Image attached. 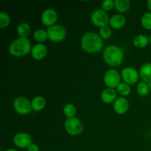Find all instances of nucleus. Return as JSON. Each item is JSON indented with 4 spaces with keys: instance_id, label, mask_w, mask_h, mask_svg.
I'll list each match as a JSON object with an SVG mask.
<instances>
[{
    "instance_id": "nucleus-7",
    "label": "nucleus",
    "mask_w": 151,
    "mask_h": 151,
    "mask_svg": "<svg viewBox=\"0 0 151 151\" xmlns=\"http://www.w3.org/2000/svg\"><path fill=\"white\" fill-rule=\"evenodd\" d=\"M91 20L95 26L100 28L107 26V24H109V22H110L108 13L105 10H100V9H97L91 13Z\"/></svg>"
},
{
    "instance_id": "nucleus-12",
    "label": "nucleus",
    "mask_w": 151,
    "mask_h": 151,
    "mask_svg": "<svg viewBox=\"0 0 151 151\" xmlns=\"http://www.w3.org/2000/svg\"><path fill=\"white\" fill-rule=\"evenodd\" d=\"M129 109V103L125 97H121L116 99L114 103V109L118 114L126 113Z\"/></svg>"
},
{
    "instance_id": "nucleus-24",
    "label": "nucleus",
    "mask_w": 151,
    "mask_h": 151,
    "mask_svg": "<svg viewBox=\"0 0 151 151\" xmlns=\"http://www.w3.org/2000/svg\"><path fill=\"white\" fill-rule=\"evenodd\" d=\"M116 88H117L118 93L122 96H127L131 92L130 86L126 83H120Z\"/></svg>"
},
{
    "instance_id": "nucleus-2",
    "label": "nucleus",
    "mask_w": 151,
    "mask_h": 151,
    "mask_svg": "<svg viewBox=\"0 0 151 151\" xmlns=\"http://www.w3.org/2000/svg\"><path fill=\"white\" fill-rule=\"evenodd\" d=\"M103 57L108 65L116 67L119 66L123 60V50L116 45H110L104 50Z\"/></svg>"
},
{
    "instance_id": "nucleus-1",
    "label": "nucleus",
    "mask_w": 151,
    "mask_h": 151,
    "mask_svg": "<svg viewBox=\"0 0 151 151\" xmlns=\"http://www.w3.org/2000/svg\"><path fill=\"white\" fill-rule=\"evenodd\" d=\"M81 47L84 51L88 53L97 52L103 47V38L95 32H86L81 39Z\"/></svg>"
},
{
    "instance_id": "nucleus-21",
    "label": "nucleus",
    "mask_w": 151,
    "mask_h": 151,
    "mask_svg": "<svg viewBox=\"0 0 151 151\" xmlns=\"http://www.w3.org/2000/svg\"><path fill=\"white\" fill-rule=\"evenodd\" d=\"M34 39L36 41L39 42L40 44H42L43 42L46 41V40L48 38V34L47 30L43 29H38L34 32L33 34Z\"/></svg>"
},
{
    "instance_id": "nucleus-20",
    "label": "nucleus",
    "mask_w": 151,
    "mask_h": 151,
    "mask_svg": "<svg viewBox=\"0 0 151 151\" xmlns=\"http://www.w3.org/2000/svg\"><path fill=\"white\" fill-rule=\"evenodd\" d=\"M150 42V39L145 35H139L136 37L134 40V44L137 48H144Z\"/></svg>"
},
{
    "instance_id": "nucleus-10",
    "label": "nucleus",
    "mask_w": 151,
    "mask_h": 151,
    "mask_svg": "<svg viewBox=\"0 0 151 151\" xmlns=\"http://www.w3.org/2000/svg\"><path fill=\"white\" fill-rule=\"evenodd\" d=\"M13 142L19 148H27L32 144V138L27 133H18L13 137Z\"/></svg>"
},
{
    "instance_id": "nucleus-26",
    "label": "nucleus",
    "mask_w": 151,
    "mask_h": 151,
    "mask_svg": "<svg viewBox=\"0 0 151 151\" xmlns=\"http://www.w3.org/2000/svg\"><path fill=\"white\" fill-rule=\"evenodd\" d=\"M142 24L147 29H151V13H145L142 17Z\"/></svg>"
},
{
    "instance_id": "nucleus-9",
    "label": "nucleus",
    "mask_w": 151,
    "mask_h": 151,
    "mask_svg": "<svg viewBox=\"0 0 151 151\" xmlns=\"http://www.w3.org/2000/svg\"><path fill=\"white\" fill-rule=\"evenodd\" d=\"M121 77L124 82L128 83V85H133L138 81L139 74L134 68L125 67L121 72Z\"/></svg>"
},
{
    "instance_id": "nucleus-8",
    "label": "nucleus",
    "mask_w": 151,
    "mask_h": 151,
    "mask_svg": "<svg viewBox=\"0 0 151 151\" xmlns=\"http://www.w3.org/2000/svg\"><path fill=\"white\" fill-rule=\"evenodd\" d=\"M104 83L109 88H116L120 83L121 76L115 69H109L104 75Z\"/></svg>"
},
{
    "instance_id": "nucleus-29",
    "label": "nucleus",
    "mask_w": 151,
    "mask_h": 151,
    "mask_svg": "<svg viewBox=\"0 0 151 151\" xmlns=\"http://www.w3.org/2000/svg\"><path fill=\"white\" fill-rule=\"evenodd\" d=\"M28 151H39V147L36 144L32 143L29 147H27Z\"/></svg>"
},
{
    "instance_id": "nucleus-19",
    "label": "nucleus",
    "mask_w": 151,
    "mask_h": 151,
    "mask_svg": "<svg viewBox=\"0 0 151 151\" xmlns=\"http://www.w3.org/2000/svg\"><path fill=\"white\" fill-rule=\"evenodd\" d=\"M31 28L28 24L27 23H21L17 27V32L19 35L20 38H27L29 35L30 34Z\"/></svg>"
},
{
    "instance_id": "nucleus-14",
    "label": "nucleus",
    "mask_w": 151,
    "mask_h": 151,
    "mask_svg": "<svg viewBox=\"0 0 151 151\" xmlns=\"http://www.w3.org/2000/svg\"><path fill=\"white\" fill-rule=\"evenodd\" d=\"M126 19L125 16L121 14H116L110 19L109 24L114 29H120L125 26Z\"/></svg>"
},
{
    "instance_id": "nucleus-30",
    "label": "nucleus",
    "mask_w": 151,
    "mask_h": 151,
    "mask_svg": "<svg viewBox=\"0 0 151 151\" xmlns=\"http://www.w3.org/2000/svg\"><path fill=\"white\" fill-rule=\"evenodd\" d=\"M147 8L151 11V0H148L147 2Z\"/></svg>"
},
{
    "instance_id": "nucleus-16",
    "label": "nucleus",
    "mask_w": 151,
    "mask_h": 151,
    "mask_svg": "<svg viewBox=\"0 0 151 151\" xmlns=\"http://www.w3.org/2000/svg\"><path fill=\"white\" fill-rule=\"evenodd\" d=\"M116 92L114 88H106L101 94V100L105 103H111L116 100Z\"/></svg>"
},
{
    "instance_id": "nucleus-28",
    "label": "nucleus",
    "mask_w": 151,
    "mask_h": 151,
    "mask_svg": "<svg viewBox=\"0 0 151 151\" xmlns=\"http://www.w3.org/2000/svg\"><path fill=\"white\" fill-rule=\"evenodd\" d=\"M114 7V1L113 0H105L102 3V7L105 11H109Z\"/></svg>"
},
{
    "instance_id": "nucleus-31",
    "label": "nucleus",
    "mask_w": 151,
    "mask_h": 151,
    "mask_svg": "<svg viewBox=\"0 0 151 151\" xmlns=\"http://www.w3.org/2000/svg\"><path fill=\"white\" fill-rule=\"evenodd\" d=\"M5 151H18V150H16V149L10 148V149H7V150H6Z\"/></svg>"
},
{
    "instance_id": "nucleus-25",
    "label": "nucleus",
    "mask_w": 151,
    "mask_h": 151,
    "mask_svg": "<svg viewBox=\"0 0 151 151\" xmlns=\"http://www.w3.org/2000/svg\"><path fill=\"white\" fill-rule=\"evenodd\" d=\"M10 24V18L5 12L0 13V27L5 28Z\"/></svg>"
},
{
    "instance_id": "nucleus-17",
    "label": "nucleus",
    "mask_w": 151,
    "mask_h": 151,
    "mask_svg": "<svg viewBox=\"0 0 151 151\" xmlns=\"http://www.w3.org/2000/svg\"><path fill=\"white\" fill-rule=\"evenodd\" d=\"M46 105V100L41 96H38L33 98V100L31 102V106H32V110L35 111H39L42 110Z\"/></svg>"
},
{
    "instance_id": "nucleus-11",
    "label": "nucleus",
    "mask_w": 151,
    "mask_h": 151,
    "mask_svg": "<svg viewBox=\"0 0 151 151\" xmlns=\"http://www.w3.org/2000/svg\"><path fill=\"white\" fill-rule=\"evenodd\" d=\"M58 14L53 9L49 8L44 10L41 14V22L45 26L51 27L54 25L57 21Z\"/></svg>"
},
{
    "instance_id": "nucleus-18",
    "label": "nucleus",
    "mask_w": 151,
    "mask_h": 151,
    "mask_svg": "<svg viewBox=\"0 0 151 151\" xmlns=\"http://www.w3.org/2000/svg\"><path fill=\"white\" fill-rule=\"evenodd\" d=\"M114 7L120 13H125L131 7V2L129 0H115Z\"/></svg>"
},
{
    "instance_id": "nucleus-13",
    "label": "nucleus",
    "mask_w": 151,
    "mask_h": 151,
    "mask_svg": "<svg viewBox=\"0 0 151 151\" xmlns=\"http://www.w3.org/2000/svg\"><path fill=\"white\" fill-rule=\"evenodd\" d=\"M47 54V48L44 44H35L31 50V55L34 59L37 60H42L46 57Z\"/></svg>"
},
{
    "instance_id": "nucleus-4",
    "label": "nucleus",
    "mask_w": 151,
    "mask_h": 151,
    "mask_svg": "<svg viewBox=\"0 0 151 151\" xmlns=\"http://www.w3.org/2000/svg\"><path fill=\"white\" fill-rule=\"evenodd\" d=\"M48 38L53 42H60L66 38V31L64 27L60 24H54L47 27Z\"/></svg>"
},
{
    "instance_id": "nucleus-6",
    "label": "nucleus",
    "mask_w": 151,
    "mask_h": 151,
    "mask_svg": "<svg viewBox=\"0 0 151 151\" xmlns=\"http://www.w3.org/2000/svg\"><path fill=\"white\" fill-rule=\"evenodd\" d=\"M13 107H14L15 111L21 115L28 114L30 113L32 109L29 100L22 96L18 97L15 99L13 102Z\"/></svg>"
},
{
    "instance_id": "nucleus-27",
    "label": "nucleus",
    "mask_w": 151,
    "mask_h": 151,
    "mask_svg": "<svg viewBox=\"0 0 151 151\" xmlns=\"http://www.w3.org/2000/svg\"><path fill=\"white\" fill-rule=\"evenodd\" d=\"M100 35L101 36L102 38L107 39V38H110L111 35V29L109 27H103L100 28Z\"/></svg>"
},
{
    "instance_id": "nucleus-32",
    "label": "nucleus",
    "mask_w": 151,
    "mask_h": 151,
    "mask_svg": "<svg viewBox=\"0 0 151 151\" xmlns=\"http://www.w3.org/2000/svg\"><path fill=\"white\" fill-rule=\"evenodd\" d=\"M147 85H148V87H149V88H150V90H151V82L148 83H147Z\"/></svg>"
},
{
    "instance_id": "nucleus-22",
    "label": "nucleus",
    "mask_w": 151,
    "mask_h": 151,
    "mask_svg": "<svg viewBox=\"0 0 151 151\" xmlns=\"http://www.w3.org/2000/svg\"><path fill=\"white\" fill-rule=\"evenodd\" d=\"M63 114L67 116L68 118H72L75 117V114L77 113V109L73 104L71 103H68L66 106L63 107Z\"/></svg>"
},
{
    "instance_id": "nucleus-5",
    "label": "nucleus",
    "mask_w": 151,
    "mask_h": 151,
    "mask_svg": "<svg viewBox=\"0 0 151 151\" xmlns=\"http://www.w3.org/2000/svg\"><path fill=\"white\" fill-rule=\"evenodd\" d=\"M66 132L72 136H78L83 132V125L82 122L77 117L68 118L64 124Z\"/></svg>"
},
{
    "instance_id": "nucleus-3",
    "label": "nucleus",
    "mask_w": 151,
    "mask_h": 151,
    "mask_svg": "<svg viewBox=\"0 0 151 151\" xmlns=\"http://www.w3.org/2000/svg\"><path fill=\"white\" fill-rule=\"evenodd\" d=\"M31 43L28 38H19L13 41L9 47V52L16 57L27 55L32 50Z\"/></svg>"
},
{
    "instance_id": "nucleus-23",
    "label": "nucleus",
    "mask_w": 151,
    "mask_h": 151,
    "mask_svg": "<svg viewBox=\"0 0 151 151\" xmlns=\"http://www.w3.org/2000/svg\"><path fill=\"white\" fill-rule=\"evenodd\" d=\"M137 93L139 94V95L140 96H146L147 94H149V91H150V88H149L148 85H147V83L145 82H141L139 83V84L137 85Z\"/></svg>"
},
{
    "instance_id": "nucleus-33",
    "label": "nucleus",
    "mask_w": 151,
    "mask_h": 151,
    "mask_svg": "<svg viewBox=\"0 0 151 151\" xmlns=\"http://www.w3.org/2000/svg\"><path fill=\"white\" fill-rule=\"evenodd\" d=\"M149 39H150V44L151 45V35H150V38H149Z\"/></svg>"
},
{
    "instance_id": "nucleus-15",
    "label": "nucleus",
    "mask_w": 151,
    "mask_h": 151,
    "mask_svg": "<svg viewBox=\"0 0 151 151\" xmlns=\"http://www.w3.org/2000/svg\"><path fill=\"white\" fill-rule=\"evenodd\" d=\"M139 77L143 82H151V63H145L140 68Z\"/></svg>"
}]
</instances>
